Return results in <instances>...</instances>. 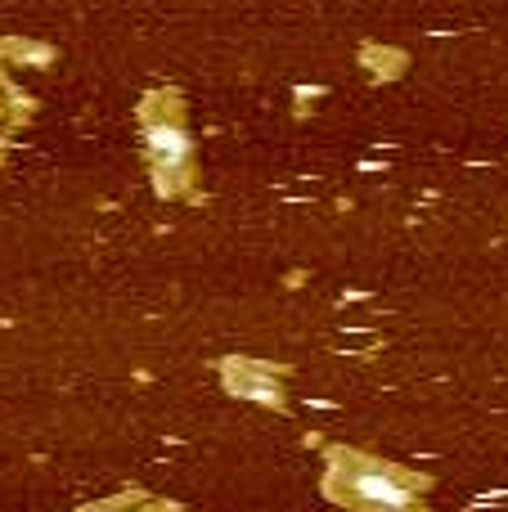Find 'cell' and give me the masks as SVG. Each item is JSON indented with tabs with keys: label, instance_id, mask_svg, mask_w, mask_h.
I'll return each mask as SVG.
<instances>
[{
	"label": "cell",
	"instance_id": "obj_1",
	"mask_svg": "<svg viewBox=\"0 0 508 512\" xmlns=\"http://www.w3.org/2000/svg\"><path fill=\"white\" fill-rule=\"evenodd\" d=\"M360 495L374 499V504H387V508H405V504H410V495H405L401 486H392V481H383V477H365V481H360Z\"/></svg>",
	"mask_w": 508,
	"mask_h": 512
}]
</instances>
